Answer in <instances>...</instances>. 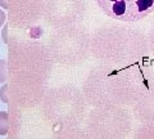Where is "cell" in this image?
Returning <instances> with one entry per match:
<instances>
[{
	"label": "cell",
	"mask_w": 154,
	"mask_h": 139,
	"mask_svg": "<svg viewBox=\"0 0 154 139\" xmlns=\"http://www.w3.org/2000/svg\"><path fill=\"white\" fill-rule=\"evenodd\" d=\"M7 92H8V86L4 85L2 89H0V100H3L4 103H8V95H7Z\"/></svg>",
	"instance_id": "obj_4"
},
{
	"label": "cell",
	"mask_w": 154,
	"mask_h": 139,
	"mask_svg": "<svg viewBox=\"0 0 154 139\" xmlns=\"http://www.w3.org/2000/svg\"><path fill=\"white\" fill-rule=\"evenodd\" d=\"M109 18L122 22H136L154 12V0H96Z\"/></svg>",
	"instance_id": "obj_1"
},
{
	"label": "cell",
	"mask_w": 154,
	"mask_h": 139,
	"mask_svg": "<svg viewBox=\"0 0 154 139\" xmlns=\"http://www.w3.org/2000/svg\"><path fill=\"white\" fill-rule=\"evenodd\" d=\"M7 81V63L4 59H0V83Z\"/></svg>",
	"instance_id": "obj_3"
},
{
	"label": "cell",
	"mask_w": 154,
	"mask_h": 139,
	"mask_svg": "<svg viewBox=\"0 0 154 139\" xmlns=\"http://www.w3.org/2000/svg\"><path fill=\"white\" fill-rule=\"evenodd\" d=\"M0 7H3V8H8V4H7V0H0Z\"/></svg>",
	"instance_id": "obj_6"
},
{
	"label": "cell",
	"mask_w": 154,
	"mask_h": 139,
	"mask_svg": "<svg viewBox=\"0 0 154 139\" xmlns=\"http://www.w3.org/2000/svg\"><path fill=\"white\" fill-rule=\"evenodd\" d=\"M7 26L5 27H4V30H3V39H4V41H5L7 43Z\"/></svg>",
	"instance_id": "obj_7"
},
{
	"label": "cell",
	"mask_w": 154,
	"mask_h": 139,
	"mask_svg": "<svg viewBox=\"0 0 154 139\" xmlns=\"http://www.w3.org/2000/svg\"><path fill=\"white\" fill-rule=\"evenodd\" d=\"M8 113L0 112V135H5L8 131Z\"/></svg>",
	"instance_id": "obj_2"
},
{
	"label": "cell",
	"mask_w": 154,
	"mask_h": 139,
	"mask_svg": "<svg viewBox=\"0 0 154 139\" xmlns=\"http://www.w3.org/2000/svg\"><path fill=\"white\" fill-rule=\"evenodd\" d=\"M4 22H5V13L3 11H0V26H2Z\"/></svg>",
	"instance_id": "obj_5"
}]
</instances>
